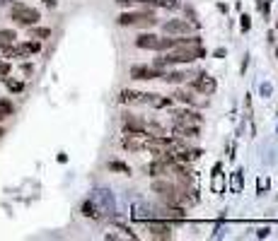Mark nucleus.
Returning a JSON list of instances; mask_svg holds the SVG:
<instances>
[{
	"mask_svg": "<svg viewBox=\"0 0 278 241\" xmlns=\"http://www.w3.org/2000/svg\"><path fill=\"white\" fill-rule=\"evenodd\" d=\"M145 138L148 135H123L121 138V147L128 152H143L145 150Z\"/></svg>",
	"mask_w": 278,
	"mask_h": 241,
	"instance_id": "9d476101",
	"label": "nucleus"
},
{
	"mask_svg": "<svg viewBox=\"0 0 278 241\" xmlns=\"http://www.w3.org/2000/svg\"><path fill=\"white\" fill-rule=\"evenodd\" d=\"M191 89L203 94V97H211V94H215V89H218V82H215V77L206 75V73H199V75L191 80Z\"/></svg>",
	"mask_w": 278,
	"mask_h": 241,
	"instance_id": "423d86ee",
	"label": "nucleus"
},
{
	"mask_svg": "<svg viewBox=\"0 0 278 241\" xmlns=\"http://www.w3.org/2000/svg\"><path fill=\"white\" fill-rule=\"evenodd\" d=\"M3 80V85L10 89L12 94H20V92H24V82H17V80H10V75H5V77H0Z\"/></svg>",
	"mask_w": 278,
	"mask_h": 241,
	"instance_id": "aec40b11",
	"label": "nucleus"
},
{
	"mask_svg": "<svg viewBox=\"0 0 278 241\" xmlns=\"http://www.w3.org/2000/svg\"><path fill=\"white\" fill-rule=\"evenodd\" d=\"M10 70H12V66L8 63V61H0V77L10 75Z\"/></svg>",
	"mask_w": 278,
	"mask_h": 241,
	"instance_id": "c85d7f7f",
	"label": "nucleus"
},
{
	"mask_svg": "<svg viewBox=\"0 0 278 241\" xmlns=\"http://www.w3.org/2000/svg\"><path fill=\"white\" fill-rule=\"evenodd\" d=\"M201 126H181V123H174L172 128V135L179 138V140H191V138H199Z\"/></svg>",
	"mask_w": 278,
	"mask_h": 241,
	"instance_id": "9b49d317",
	"label": "nucleus"
},
{
	"mask_svg": "<svg viewBox=\"0 0 278 241\" xmlns=\"http://www.w3.org/2000/svg\"><path fill=\"white\" fill-rule=\"evenodd\" d=\"M225 55H227L225 48H215V58H225Z\"/></svg>",
	"mask_w": 278,
	"mask_h": 241,
	"instance_id": "473e14b6",
	"label": "nucleus"
},
{
	"mask_svg": "<svg viewBox=\"0 0 278 241\" xmlns=\"http://www.w3.org/2000/svg\"><path fill=\"white\" fill-rule=\"evenodd\" d=\"M172 123H181V126H201L203 116L194 109H179L172 113Z\"/></svg>",
	"mask_w": 278,
	"mask_h": 241,
	"instance_id": "0eeeda50",
	"label": "nucleus"
},
{
	"mask_svg": "<svg viewBox=\"0 0 278 241\" xmlns=\"http://www.w3.org/2000/svg\"><path fill=\"white\" fill-rule=\"evenodd\" d=\"M169 166H172V164H167L165 159L155 157V159H153L150 164L145 166V174L153 176V178H160V176H167V174H169Z\"/></svg>",
	"mask_w": 278,
	"mask_h": 241,
	"instance_id": "f8f14e48",
	"label": "nucleus"
},
{
	"mask_svg": "<svg viewBox=\"0 0 278 241\" xmlns=\"http://www.w3.org/2000/svg\"><path fill=\"white\" fill-rule=\"evenodd\" d=\"M128 75L133 80H141V82H150V80H160L165 75L162 68H155V66H148V63H138V66H131Z\"/></svg>",
	"mask_w": 278,
	"mask_h": 241,
	"instance_id": "20e7f679",
	"label": "nucleus"
},
{
	"mask_svg": "<svg viewBox=\"0 0 278 241\" xmlns=\"http://www.w3.org/2000/svg\"><path fill=\"white\" fill-rule=\"evenodd\" d=\"M119 27H141V29H150V27H155V24H160V20L155 17V12L153 10H138V12H131L126 10L119 15Z\"/></svg>",
	"mask_w": 278,
	"mask_h": 241,
	"instance_id": "f257e3e1",
	"label": "nucleus"
},
{
	"mask_svg": "<svg viewBox=\"0 0 278 241\" xmlns=\"http://www.w3.org/2000/svg\"><path fill=\"white\" fill-rule=\"evenodd\" d=\"M222 164L213 166V193H222Z\"/></svg>",
	"mask_w": 278,
	"mask_h": 241,
	"instance_id": "6ab92c4d",
	"label": "nucleus"
},
{
	"mask_svg": "<svg viewBox=\"0 0 278 241\" xmlns=\"http://www.w3.org/2000/svg\"><path fill=\"white\" fill-rule=\"evenodd\" d=\"M135 46L138 48H150V51H155L157 48V34L153 32H143L135 36Z\"/></svg>",
	"mask_w": 278,
	"mask_h": 241,
	"instance_id": "ddd939ff",
	"label": "nucleus"
},
{
	"mask_svg": "<svg viewBox=\"0 0 278 241\" xmlns=\"http://www.w3.org/2000/svg\"><path fill=\"white\" fill-rule=\"evenodd\" d=\"M22 73H24V75H32L34 66H32V63H22Z\"/></svg>",
	"mask_w": 278,
	"mask_h": 241,
	"instance_id": "7c9ffc66",
	"label": "nucleus"
},
{
	"mask_svg": "<svg viewBox=\"0 0 278 241\" xmlns=\"http://www.w3.org/2000/svg\"><path fill=\"white\" fill-rule=\"evenodd\" d=\"M268 227H261V229H256V236H259V239H264V236H268Z\"/></svg>",
	"mask_w": 278,
	"mask_h": 241,
	"instance_id": "2f4dec72",
	"label": "nucleus"
},
{
	"mask_svg": "<svg viewBox=\"0 0 278 241\" xmlns=\"http://www.w3.org/2000/svg\"><path fill=\"white\" fill-rule=\"evenodd\" d=\"M10 20H15V24H20V27H32V24H36L41 20V12L15 0L12 8H10Z\"/></svg>",
	"mask_w": 278,
	"mask_h": 241,
	"instance_id": "f03ea898",
	"label": "nucleus"
},
{
	"mask_svg": "<svg viewBox=\"0 0 278 241\" xmlns=\"http://www.w3.org/2000/svg\"><path fill=\"white\" fill-rule=\"evenodd\" d=\"M172 101H179V104H187V106H194V104H196V97H194V89H184V87L174 89V94H172Z\"/></svg>",
	"mask_w": 278,
	"mask_h": 241,
	"instance_id": "4468645a",
	"label": "nucleus"
},
{
	"mask_svg": "<svg viewBox=\"0 0 278 241\" xmlns=\"http://www.w3.org/2000/svg\"><path fill=\"white\" fill-rule=\"evenodd\" d=\"M22 48H24V51H27L29 55H32V53H39V51H41V41H39V39H34V41H24Z\"/></svg>",
	"mask_w": 278,
	"mask_h": 241,
	"instance_id": "393cba45",
	"label": "nucleus"
},
{
	"mask_svg": "<svg viewBox=\"0 0 278 241\" xmlns=\"http://www.w3.org/2000/svg\"><path fill=\"white\" fill-rule=\"evenodd\" d=\"M15 39H17V34L12 32V29H3L0 32V48H5L8 44H15Z\"/></svg>",
	"mask_w": 278,
	"mask_h": 241,
	"instance_id": "5701e85b",
	"label": "nucleus"
},
{
	"mask_svg": "<svg viewBox=\"0 0 278 241\" xmlns=\"http://www.w3.org/2000/svg\"><path fill=\"white\" fill-rule=\"evenodd\" d=\"M157 8H167V10H177V8H181V3H179V0H157Z\"/></svg>",
	"mask_w": 278,
	"mask_h": 241,
	"instance_id": "bb28decb",
	"label": "nucleus"
},
{
	"mask_svg": "<svg viewBox=\"0 0 278 241\" xmlns=\"http://www.w3.org/2000/svg\"><path fill=\"white\" fill-rule=\"evenodd\" d=\"M116 5H121V8H133L135 0H116Z\"/></svg>",
	"mask_w": 278,
	"mask_h": 241,
	"instance_id": "c756f323",
	"label": "nucleus"
},
{
	"mask_svg": "<svg viewBox=\"0 0 278 241\" xmlns=\"http://www.w3.org/2000/svg\"><path fill=\"white\" fill-rule=\"evenodd\" d=\"M15 0H0V5H12Z\"/></svg>",
	"mask_w": 278,
	"mask_h": 241,
	"instance_id": "f704fd0d",
	"label": "nucleus"
},
{
	"mask_svg": "<svg viewBox=\"0 0 278 241\" xmlns=\"http://www.w3.org/2000/svg\"><path fill=\"white\" fill-rule=\"evenodd\" d=\"M29 36H32V39H39V41H44V39L51 36V29H49V27H36V24H32V27H29Z\"/></svg>",
	"mask_w": 278,
	"mask_h": 241,
	"instance_id": "a211bd4d",
	"label": "nucleus"
},
{
	"mask_svg": "<svg viewBox=\"0 0 278 241\" xmlns=\"http://www.w3.org/2000/svg\"><path fill=\"white\" fill-rule=\"evenodd\" d=\"M123 135H148V120L133 113H123L121 116Z\"/></svg>",
	"mask_w": 278,
	"mask_h": 241,
	"instance_id": "7ed1b4c3",
	"label": "nucleus"
},
{
	"mask_svg": "<svg viewBox=\"0 0 278 241\" xmlns=\"http://www.w3.org/2000/svg\"><path fill=\"white\" fill-rule=\"evenodd\" d=\"M3 135H5V131H3V128H0V138H3Z\"/></svg>",
	"mask_w": 278,
	"mask_h": 241,
	"instance_id": "c9c22d12",
	"label": "nucleus"
},
{
	"mask_svg": "<svg viewBox=\"0 0 278 241\" xmlns=\"http://www.w3.org/2000/svg\"><path fill=\"white\" fill-rule=\"evenodd\" d=\"M157 215L160 219H165V222H177V224H184L187 222V208H179V205H167L162 203V208H157Z\"/></svg>",
	"mask_w": 278,
	"mask_h": 241,
	"instance_id": "39448f33",
	"label": "nucleus"
},
{
	"mask_svg": "<svg viewBox=\"0 0 278 241\" xmlns=\"http://www.w3.org/2000/svg\"><path fill=\"white\" fill-rule=\"evenodd\" d=\"M145 227L148 231L155 236V239H172V227H169V222L165 219H145Z\"/></svg>",
	"mask_w": 278,
	"mask_h": 241,
	"instance_id": "6e6552de",
	"label": "nucleus"
},
{
	"mask_svg": "<svg viewBox=\"0 0 278 241\" xmlns=\"http://www.w3.org/2000/svg\"><path fill=\"white\" fill-rule=\"evenodd\" d=\"M196 29L191 22H187V20H167V22H162V32L165 34H172V36H181V34H191Z\"/></svg>",
	"mask_w": 278,
	"mask_h": 241,
	"instance_id": "1a4fd4ad",
	"label": "nucleus"
},
{
	"mask_svg": "<svg viewBox=\"0 0 278 241\" xmlns=\"http://www.w3.org/2000/svg\"><path fill=\"white\" fill-rule=\"evenodd\" d=\"M109 171H119V174H131V166L126 164V162L111 159V162H109Z\"/></svg>",
	"mask_w": 278,
	"mask_h": 241,
	"instance_id": "b1692460",
	"label": "nucleus"
},
{
	"mask_svg": "<svg viewBox=\"0 0 278 241\" xmlns=\"http://www.w3.org/2000/svg\"><path fill=\"white\" fill-rule=\"evenodd\" d=\"M82 215L89 217V219H102V217H104L102 208H97V203H95V200H85V203H82Z\"/></svg>",
	"mask_w": 278,
	"mask_h": 241,
	"instance_id": "f3484780",
	"label": "nucleus"
},
{
	"mask_svg": "<svg viewBox=\"0 0 278 241\" xmlns=\"http://www.w3.org/2000/svg\"><path fill=\"white\" fill-rule=\"evenodd\" d=\"M141 99H143V92H138V89H121L119 92L121 104H141Z\"/></svg>",
	"mask_w": 278,
	"mask_h": 241,
	"instance_id": "dca6fc26",
	"label": "nucleus"
},
{
	"mask_svg": "<svg viewBox=\"0 0 278 241\" xmlns=\"http://www.w3.org/2000/svg\"><path fill=\"white\" fill-rule=\"evenodd\" d=\"M41 3H44L46 8H56L58 5V0H41Z\"/></svg>",
	"mask_w": 278,
	"mask_h": 241,
	"instance_id": "72a5a7b5",
	"label": "nucleus"
},
{
	"mask_svg": "<svg viewBox=\"0 0 278 241\" xmlns=\"http://www.w3.org/2000/svg\"><path fill=\"white\" fill-rule=\"evenodd\" d=\"M240 29H242V32H249V29H252V17H249V15H242V17H240Z\"/></svg>",
	"mask_w": 278,
	"mask_h": 241,
	"instance_id": "cd10ccee",
	"label": "nucleus"
},
{
	"mask_svg": "<svg viewBox=\"0 0 278 241\" xmlns=\"http://www.w3.org/2000/svg\"><path fill=\"white\" fill-rule=\"evenodd\" d=\"M12 113H15V104H12L10 99H0V120H5Z\"/></svg>",
	"mask_w": 278,
	"mask_h": 241,
	"instance_id": "412c9836",
	"label": "nucleus"
},
{
	"mask_svg": "<svg viewBox=\"0 0 278 241\" xmlns=\"http://www.w3.org/2000/svg\"><path fill=\"white\" fill-rule=\"evenodd\" d=\"M187 73H184V70H169V68H167L165 70V75L160 77V80H162V82H167V85H181V82H187Z\"/></svg>",
	"mask_w": 278,
	"mask_h": 241,
	"instance_id": "2eb2a0df",
	"label": "nucleus"
},
{
	"mask_svg": "<svg viewBox=\"0 0 278 241\" xmlns=\"http://www.w3.org/2000/svg\"><path fill=\"white\" fill-rule=\"evenodd\" d=\"M184 8V17H187V22H191L196 29H201V20H199V15H196V10L191 8V5H181Z\"/></svg>",
	"mask_w": 278,
	"mask_h": 241,
	"instance_id": "4be33fe9",
	"label": "nucleus"
},
{
	"mask_svg": "<svg viewBox=\"0 0 278 241\" xmlns=\"http://www.w3.org/2000/svg\"><path fill=\"white\" fill-rule=\"evenodd\" d=\"M233 191L235 193H240L242 191V169H237L233 174Z\"/></svg>",
	"mask_w": 278,
	"mask_h": 241,
	"instance_id": "a878e982",
	"label": "nucleus"
}]
</instances>
